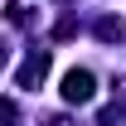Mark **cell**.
Instances as JSON below:
<instances>
[{
    "mask_svg": "<svg viewBox=\"0 0 126 126\" xmlns=\"http://www.w3.org/2000/svg\"><path fill=\"white\" fill-rule=\"evenodd\" d=\"M48 78V48H34L29 58H24V68H19V87H39V82Z\"/></svg>",
    "mask_w": 126,
    "mask_h": 126,
    "instance_id": "cell-2",
    "label": "cell"
},
{
    "mask_svg": "<svg viewBox=\"0 0 126 126\" xmlns=\"http://www.w3.org/2000/svg\"><path fill=\"white\" fill-rule=\"evenodd\" d=\"M44 126H73V121H58V116H53V121H44Z\"/></svg>",
    "mask_w": 126,
    "mask_h": 126,
    "instance_id": "cell-5",
    "label": "cell"
},
{
    "mask_svg": "<svg viewBox=\"0 0 126 126\" xmlns=\"http://www.w3.org/2000/svg\"><path fill=\"white\" fill-rule=\"evenodd\" d=\"M92 97H97V78L87 73V68H68V73H63V102L87 107Z\"/></svg>",
    "mask_w": 126,
    "mask_h": 126,
    "instance_id": "cell-1",
    "label": "cell"
},
{
    "mask_svg": "<svg viewBox=\"0 0 126 126\" xmlns=\"http://www.w3.org/2000/svg\"><path fill=\"white\" fill-rule=\"evenodd\" d=\"M5 58H10V44H5V39H0V68H5Z\"/></svg>",
    "mask_w": 126,
    "mask_h": 126,
    "instance_id": "cell-4",
    "label": "cell"
},
{
    "mask_svg": "<svg viewBox=\"0 0 126 126\" xmlns=\"http://www.w3.org/2000/svg\"><path fill=\"white\" fill-rule=\"evenodd\" d=\"M15 121H19L15 102H10V97H0V126H15Z\"/></svg>",
    "mask_w": 126,
    "mask_h": 126,
    "instance_id": "cell-3",
    "label": "cell"
}]
</instances>
